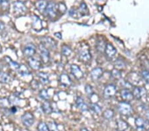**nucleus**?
<instances>
[{"label":"nucleus","instance_id":"obj_1","mask_svg":"<svg viewBox=\"0 0 149 131\" xmlns=\"http://www.w3.org/2000/svg\"><path fill=\"white\" fill-rule=\"evenodd\" d=\"M79 58H80L81 61L85 62H88L90 61L91 58H92V55H91L90 49L87 44H84L79 50L78 52Z\"/></svg>","mask_w":149,"mask_h":131},{"label":"nucleus","instance_id":"obj_2","mask_svg":"<svg viewBox=\"0 0 149 131\" xmlns=\"http://www.w3.org/2000/svg\"><path fill=\"white\" fill-rule=\"evenodd\" d=\"M117 109L120 114L125 116L130 115L133 112V108H132L131 104L126 101L120 102L117 105Z\"/></svg>","mask_w":149,"mask_h":131},{"label":"nucleus","instance_id":"obj_3","mask_svg":"<svg viewBox=\"0 0 149 131\" xmlns=\"http://www.w3.org/2000/svg\"><path fill=\"white\" fill-rule=\"evenodd\" d=\"M45 13L50 18H55L58 13V6L54 2H49L48 3Z\"/></svg>","mask_w":149,"mask_h":131},{"label":"nucleus","instance_id":"obj_4","mask_svg":"<svg viewBox=\"0 0 149 131\" xmlns=\"http://www.w3.org/2000/svg\"><path fill=\"white\" fill-rule=\"evenodd\" d=\"M21 121L23 125L27 127H30L32 126L35 122V118L32 114L30 113H25L21 116Z\"/></svg>","mask_w":149,"mask_h":131},{"label":"nucleus","instance_id":"obj_5","mask_svg":"<svg viewBox=\"0 0 149 131\" xmlns=\"http://www.w3.org/2000/svg\"><path fill=\"white\" fill-rule=\"evenodd\" d=\"M39 50L40 52V58L43 63L47 64L50 60V52L47 48L45 47L44 45L40 44L39 45Z\"/></svg>","mask_w":149,"mask_h":131},{"label":"nucleus","instance_id":"obj_6","mask_svg":"<svg viewBox=\"0 0 149 131\" xmlns=\"http://www.w3.org/2000/svg\"><path fill=\"white\" fill-rule=\"evenodd\" d=\"M117 92L116 86L114 85H108L107 86L105 87L104 91H103V95L105 99H109L113 97Z\"/></svg>","mask_w":149,"mask_h":131},{"label":"nucleus","instance_id":"obj_7","mask_svg":"<svg viewBox=\"0 0 149 131\" xmlns=\"http://www.w3.org/2000/svg\"><path fill=\"white\" fill-rule=\"evenodd\" d=\"M32 19V28L35 31L39 32L42 29V24L41 20L37 15H33L31 17Z\"/></svg>","mask_w":149,"mask_h":131},{"label":"nucleus","instance_id":"obj_8","mask_svg":"<svg viewBox=\"0 0 149 131\" xmlns=\"http://www.w3.org/2000/svg\"><path fill=\"white\" fill-rule=\"evenodd\" d=\"M71 73L77 80H81L84 77V73L79 66L76 64H72L70 67Z\"/></svg>","mask_w":149,"mask_h":131},{"label":"nucleus","instance_id":"obj_9","mask_svg":"<svg viewBox=\"0 0 149 131\" xmlns=\"http://www.w3.org/2000/svg\"><path fill=\"white\" fill-rule=\"evenodd\" d=\"M133 95L136 99H141L145 96L146 94V90L145 88L141 87H135L133 89Z\"/></svg>","mask_w":149,"mask_h":131},{"label":"nucleus","instance_id":"obj_10","mask_svg":"<svg viewBox=\"0 0 149 131\" xmlns=\"http://www.w3.org/2000/svg\"><path fill=\"white\" fill-rule=\"evenodd\" d=\"M13 9L17 14H24L27 11V8L25 4L21 1H17L13 3Z\"/></svg>","mask_w":149,"mask_h":131},{"label":"nucleus","instance_id":"obj_11","mask_svg":"<svg viewBox=\"0 0 149 131\" xmlns=\"http://www.w3.org/2000/svg\"><path fill=\"white\" fill-rule=\"evenodd\" d=\"M36 52V48L33 44H28L24 48L23 53L26 56L33 57Z\"/></svg>","mask_w":149,"mask_h":131},{"label":"nucleus","instance_id":"obj_12","mask_svg":"<svg viewBox=\"0 0 149 131\" xmlns=\"http://www.w3.org/2000/svg\"><path fill=\"white\" fill-rule=\"evenodd\" d=\"M42 44L46 48H50V49H54L56 46V42L54 40L51 39L50 37H43L42 38L41 40Z\"/></svg>","mask_w":149,"mask_h":131},{"label":"nucleus","instance_id":"obj_13","mask_svg":"<svg viewBox=\"0 0 149 131\" xmlns=\"http://www.w3.org/2000/svg\"><path fill=\"white\" fill-rule=\"evenodd\" d=\"M105 53L108 58H111L116 54L117 50L112 44H107L105 48Z\"/></svg>","mask_w":149,"mask_h":131},{"label":"nucleus","instance_id":"obj_14","mask_svg":"<svg viewBox=\"0 0 149 131\" xmlns=\"http://www.w3.org/2000/svg\"><path fill=\"white\" fill-rule=\"evenodd\" d=\"M103 74V70L102 68L97 67L93 68L91 71V77L93 80H97L102 77Z\"/></svg>","mask_w":149,"mask_h":131},{"label":"nucleus","instance_id":"obj_15","mask_svg":"<svg viewBox=\"0 0 149 131\" xmlns=\"http://www.w3.org/2000/svg\"><path fill=\"white\" fill-rule=\"evenodd\" d=\"M47 5L48 2L46 0H38L35 3V7L40 13H44L46 11Z\"/></svg>","mask_w":149,"mask_h":131},{"label":"nucleus","instance_id":"obj_16","mask_svg":"<svg viewBox=\"0 0 149 131\" xmlns=\"http://www.w3.org/2000/svg\"><path fill=\"white\" fill-rule=\"evenodd\" d=\"M29 64L34 70H39L41 68V62L33 57H31L29 60Z\"/></svg>","mask_w":149,"mask_h":131},{"label":"nucleus","instance_id":"obj_17","mask_svg":"<svg viewBox=\"0 0 149 131\" xmlns=\"http://www.w3.org/2000/svg\"><path fill=\"white\" fill-rule=\"evenodd\" d=\"M121 97L124 100H125L127 102L131 101L134 98L133 94L131 91H129L128 89H123L121 91Z\"/></svg>","mask_w":149,"mask_h":131},{"label":"nucleus","instance_id":"obj_18","mask_svg":"<svg viewBox=\"0 0 149 131\" xmlns=\"http://www.w3.org/2000/svg\"><path fill=\"white\" fill-rule=\"evenodd\" d=\"M135 125L136 126V131H145L146 122L143 119L137 117L135 119Z\"/></svg>","mask_w":149,"mask_h":131},{"label":"nucleus","instance_id":"obj_19","mask_svg":"<svg viewBox=\"0 0 149 131\" xmlns=\"http://www.w3.org/2000/svg\"><path fill=\"white\" fill-rule=\"evenodd\" d=\"M76 104L77 107L80 109L81 111H87L88 110V105L84 102L83 98H81V97H78L77 98Z\"/></svg>","mask_w":149,"mask_h":131},{"label":"nucleus","instance_id":"obj_20","mask_svg":"<svg viewBox=\"0 0 149 131\" xmlns=\"http://www.w3.org/2000/svg\"><path fill=\"white\" fill-rule=\"evenodd\" d=\"M59 80L60 82H61L64 86L68 87L72 84V81L70 80V78H69V76L68 75L65 74V73H62V74L61 75Z\"/></svg>","mask_w":149,"mask_h":131},{"label":"nucleus","instance_id":"obj_21","mask_svg":"<svg viewBox=\"0 0 149 131\" xmlns=\"http://www.w3.org/2000/svg\"><path fill=\"white\" fill-rule=\"evenodd\" d=\"M117 128L118 131H125L129 127L128 123L122 119H119L117 121Z\"/></svg>","mask_w":149,"mask_h":131},{"label":"nucleus","instance_id":"obj_22","mask_svg":"<svg viewBox=\"0 0 149 131\" xmlns=\"http://www.w3.org/2000/svg\"><path fill=\"white\" fill-rule=\"evenodd\" d=\"M0 81L5 83H11L13 79L8 73L4 72H0Z\"/></svg>","mask_w":149,"mask_h":131},{"label":"nucleus","instance_id":"obj_23","mask_svg":"<svg viewBox=\"0 0 149 131\" xmlns=\"http://www.w3.org/2000/svg\"><path fill=\"white\" fill-rule=\"evenodd\" d=\"M38 78H39L40 82H41L43 84L46 85L49 83V75H48L47 73L40 72L38 73Z\"/></svg>","mask_w":149,"mask_h":131},{"label":"nucleus","instance_id":"obj_24","mask_svg":"<svg viewBox=\"0 0 149 131\" xmlns=\"http://www.w3.org/2000/svg\"><path fill=\"white\" fill-rule=\"evenodd\" d=\"M42 107V110L44 111V113L46 114H51L52 111H53L52 110V108L51 105H50V103L48 101H45V103H43Z\"/></svg>","mask_w":149,"mask_h":131},{"label":"nucleus","instance_id":"obj_25","mask_svg":"<svg viewBox=\"0 0 149 131\" xmlns=\"http://www.w3.org/2000/svg\"><path fill=\"white\" fill-rule=\"evenodd\" d=\"M8 102H9V105H13V106H16V105H19L20 100H19L18 97L15 96V95H12L9 97Z\"/></svg>","mask_w":149,"mask_h":131},{"label":"nucleus","instance_id":"obj_26","mask_svg":"<svg viewBox=\"0 0 149 131\" xmlns=\"http://www.w3.org/2000/svg\"><path fill=\"white\" fill-rule=\"evenodd\" d=\"M114 115V111L111 110V109H107L103 113V117L105 119H107V120H110V119L113 118Z\"/></svg>","mask_w":149,"mask_h":131},{"label":"nucleus","instance_id":"obj_27","mask_svg":"<svg viewBox=\"0 0 149 131\" xmlns=\"http://www.w3.org/2000/svg\"><path fill=\"white\" fill-rule=\"evenodd\" d=\"M72 52V51L71 48L69 47L67 45H64L62 47V54H63L64 56H68L70 55Z\"/></svg>","mask_w":149,"mask_h":131},{"label":"nucleus","instance_id":"obj_28","mask_svg":"<svg viewBox=\"0 0 149 131\" xmlns=\"http://www.w3.org/2000/svg\"><path fill=\"white\" fill-rule=\"evenodd\" d=\"M79 12L81 13V15H86V13H88V9L86 4L84 2H81L80 8H79Z\"/></svg>","mask_w":149,"mask_h":131},{"label":"nucleus","instance_id":"obj_29","mask_svg":"<svg viewBox=\"0 0 149 131\" xmlns=\"http://www.w3.org/2000/svg\"><path fill=\"white\" fill-rule=\"evenodd\" d=\"M7 60H8V62L9 63V66H10V67L12 68V69H14V70H19V68H20V66L18 63L15 62H13L12 61V60L10 59L9 58V57H6V58Z\"/></svg>","mask_w":149,"mask_h":131},{"label":"nucleus","instance_id":"obj_30","mask_svg":"<svg viewBox=\"0 0 149 131\" xmlns=\"http://www.w3.org/2000/svg\"><path fill=\"white\" fill-rule=\"evenodd\" d=\"M19 73H20V74L23 76H26L30 74L28 68L24 65L20 66V68H19Z\"/></svg>","mask_w":149,"mask_h":131},{"label":"nucleus","instance_id":"obj_31","mask_svg":"<svg viewBox=\"0 0 149 131\" xmlns=\"http://www.w3.org/2000/svg\"><path fill=\"white\" fill-rule=\"evenodd\" d=\"M91 109L96 114H100L101 112H102V109H101V107L97 105V103H92L91 104Z\"/></svg>","mask_w":149,"mask_h":131},{"label":"nucleus","instance_id":"obj_32","mask_svg":"<svg viewBox=\"0 0 149 131\" xmlns=\"http://www.w3.org/2000/svg\"><path fill=\"white\" fill-rule=\"evenodd\" d=\"M37 130L38 131H49L48 125L45 123H40L38 124Z\"/></svg>","mask_w":149,"mask_h":131},{"label":"nucleus","instance_id":"obj_33","mask_svg":"<svg viewBox=\"0 0 149 131\" xmlns=\"http://www.w3.org/2000/svg\"><path fill=\"white\" fill-rule=\"evenodd\" d=\"M39 96L40 97V98L44 100H47L49 99V95L48 94V92L47 90L45 89L40 90V91L39 93Z\"/></svg>","mask_w":149,"mask_h":131},{"label":"nucleus","instance_id":"obj_34","mask_svg":"<svg viewBox=\"0 0 149 131\" xmlns=\"http://www.w3.org/2000/svg\"><path fill=\"white\" fill-rule=\"evenodd\" d=\"M141 74L145 82L149 84V70H143L142 71Z\"/></svg>","mask_w":149,"mask_h":131},{"label":"nucleus","instance_id":"obj_35","mask_svg":"<svg viewBox=\"0 0 149 131\" xmlns=\"http://www.w3.org/2000/svg\"><path fill=\"white\" fill-rule=\"evenodd\" d=\"M48 127L49 131H59L57 125L54 122H50L48 124Z\"/></svg>","mask_w":149,"mask_h":131},{"label":"nucleus","instance_id":"obj_36","mask_svg":"<svg viewBox=\"0 0 149 131\" xmlns=\"http://www.w3.org/2000/svg\"><path fill=\"white\" fill-rule=\"evenodd\" d=\"M58 6V11H59L60 13H61L62 14L64 13L66 11V6H65V4L63 3H60L59 4L57 5Z\"/></svg>","mask_w":149,"mask_h":131},{"label":"nucleus","instance_id":"obj_37","mask_svg":"<svg viewBox=\"0 0 149 131\" xmlns=\"http://www.w3.org/2000/svg\"><path fill=\"white\" fill-rule=\"evenodd\" d=\"M111 76H112L113 78H115V79L119 80L120 78H121V72H120V71L118 70L115 69V70H113L112 71Z\"/></svg>","mask_w":149,"mask_h":131},{"label":"nucleus","instance_id":"obj_38","mask_svg":"<svg viewBox=\"0 0 149 131\" xmlns=\"http://www.w3.org/2000/svg\"><path fill=\"white\" fill-rule=\"evenodd\" d=\"M0 7L2 9L6 10L9 9V2L8 0H0Z\"/></svg>","mask_w":149,"mask_h":131},{"label":"nucleus","instance_id":"obj_39","mask_svg":"<svg viewBox=\"0 0 149 131\" xmlns=\"http://www.w3.org/2000/svg\"><path fill=\"white\" fill-rule=\"evenodd\" d=\"M85 91H86V94H87V95H89V96H90V97L92 96V95L93 94V88L90 85H86V87H85Z\"/></svg>","mask_w":149,"mask_h":131},{"label":"nucleus","instance_id":"obj_40","mask_svg":"<svg viewBox=\"0 0 149 131\" xmlns=\"http://www.w3.org/2000/svg\"><path fill=\"white\" fill-rule=\"evenodd\" d=\"M115 65L117 68H123L125 64L124 62L121 60H117L115 62Z\"/></svg>","mask_w":149,"mask_h":131},{"label":"nucleus","instance_id":"obj_41","mask_svg":"<svg viewBox=\"0 0 149 131\" xmlns=\"http://www.w3.org/2000/svg\"><path fill=\"white\" fill-rule=\"evenodd\" d=\"M31 87H33V89H37V88L38 87V83L37 81H32V82H31Z\"/></svg>","mask_w":149,"mask_h":131},{"label":"nucleus","instance_id":"obj_42","mask_svg":"<svg viewBox=\"0 0 149 131\" xmlns=\"http://www.w3.org/2000/svg\"><path fill=\"white\" fill-rule=\"evenodd\" d=\"M17 112V108L16 106H13L9 109V113L11 114H15Z\"/></svg>","mask_w":149,"mask_h":131},{"label":"nucleus","instance_id":"obj_43","mask_svg":"<svg viewBox=\"0 0 149 131\" xmlns=\"http://www.w3.org/2000/svg\"><path fill=\"white\" fill-rule=\"evenodd\" d=\"M5 28H6V27H5V25L3 22L0 21V34H1L5 30Z\"/></svg>","mask_w":149,"mask_h":131},{"label":"nucleus","instance_id":"obj_44","mask_svg":"<svg viewBox=\"0 0 149 131\" xmlns=\"http://www.w3.org/2000/svg\"><path fill=\"white\" fill-rule=\"evenodd\" d=\"M54 35H55V37H56L57 38H58L59 39H62V35H61V34L60 33H56L54 34Z\"/></svg>","mask_w":149,"mask_h":131},{"label":"nucleus","instance_id":"obj_45","mask_svg":"<svg viewBox=\"0 0 149 131\" xmlns=\"http://www.w3.org/2000/svg\"><path fill=\"white\" fill-rule=\"evenodd\" d=\"M28 1V0H19V1H21L22 2V3H25V2H27Z\"/></svg>","mask_w":149,"mask_h":131},{"label":"nucleus","instance_id":"obj_46","mask_svg":"<svg viewBox=\"0 0 149 131\" xmlns=\"http://www.w3.org/2000/svg\"><path fill=\"white\" fill-rule=\"evenodd\" d=\"M146 119H147L148 123H149V113L147 114V115H146Z\"/></svg>","mask_w":149,"mask_h":131},{"label":"nucleus","instance_id":"obj_47","mask_svg":"<svg viewBox=\"0 0 149 131\" xmlns=\"http://www.w3.org/2000/svg\"><path fill=\"white\" fill-rule=\"evenodd\" d=\"M0 52H1V45H0Z\"/></svg>","mask_w":149,"mask_h":131},{"label":"nucleus","instance_id":"obj_48","mask_svg":"<svg viewBox=\"0 0 149 131\" xmlns=\"http://www.w3.org/2000/svg\"><path fill=\"white\" fill-rule=\"evenodd\" d=\"M148 131H149V129H148Z\"/></svg>","mask_w":149,"mask_h":131}]
</instances>
